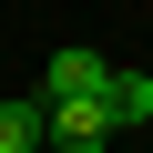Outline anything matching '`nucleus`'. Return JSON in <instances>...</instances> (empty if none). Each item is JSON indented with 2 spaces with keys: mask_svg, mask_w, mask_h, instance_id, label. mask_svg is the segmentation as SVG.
<instances>
[{
  "mask_svg": "<svg viewBox=\"0 0 153 153\" xmlns=\"http://www.w3.org/2000/svg\"><path fill=\"white\" fill-rule=\"evenodd\" d=\"M41 153H112L102 102H41Z\"/></svg>",
  "mask_w": 153,
  "mask_h": 153,
  "instance_id": "f257e3e1",
  "label": "nucleus"
},
{
  "mask_svg": "<svg viewBox=\"0 0 153 153\" xmlns=\"http://www.w3.org/2000/svg\"><path fill=\"white\" fill-rule=\"evenodd\" d=\"M102 71H112L102 51H51V61H41V92H31V102H92V92H102Z\"/></svg>",
  "mask_w": 153,
  "mask_h": 153,
  "instance_id": "f03ea898",
  "label": "nucleus"
},
{
  "mask_svg": "<svg viewBox=\"0 0 153 153\" xmlns=\"http://www.w3.org/2000/svg\"><path fill=\"white\" fill-rule=\"evenodd\" d=\"M0 153H41V102H0Z\"/></svg>",
  "mask_w": 153,
  "mask_h": 153,
  "instance_id": "20e7f679",
  "label": "nucleus"
},
{
  "mask_svg": "<svg viewBox=\"0 0 153 153\" xmlns=\"http://www.w3.org/2000/svg\"><path fill=\"white\" fill-rule=\"evenodd\" d=\"M92 102H102L112 123H143V112H153V82H143V71H102V92H92Z\"/></svg>",
  "mask_w": 153,
  "mask_h": 153,
  "instance_id": "7ed1b4c3",
  "label": "nucleus"
}]
</instances>
